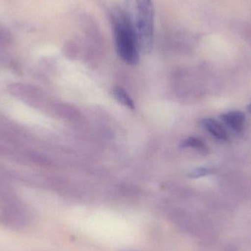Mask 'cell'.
Returning <instances> with one entry per match:
<instances>
[{
	"label": "cell",
	"mask_w": 251,
	"mask_h": 251,
	"mask_svg": "<svg viewBox=\"0 0 251 251\" xmlns=\"http://www.w3.org/2000/svg\"><path fill=\"white\" fill-rule=\"evenodd\" d=\"M214 172L213 169L207 168H199L193 170L189 174V176L191 178H199V177L209 175Z\"/></svg>",
	"instance_id": "ba28073f"
},
{
	"label": "cell",
	"mask_w": 251,
	"mask_h": 251,
	"mask_svg": "<svg viewBox=\"0 0 251 251\" xmlns=\"http://www.w3.org/2000/svg\"><path fill=\"white\" fill-rule=\"evenodd\" d=\"M110 19L118 54L128 64H137L141 51L137 34L126 11L115 6L110 10Z\"/></svg>",
	"instance_id": "6da1fadb"
},
{
	"label": "cell",
	"mask_w": 251,
	"mask_h": 251,
	"mask_svg": "<svg viewBox=\"0 0 251 251\" xmlns=\"http://www.w3.org/2000/svg\"><path fill=\"white\" fill-rule=\"evenodd\" d=\"M221 120L234 131L240 132L244 128L246 116L243 112L231 111L221 116Z\"/></svg>",
	"instance_id": "277c9868"
},
{
	"label": "cell",
	"mask_w": 251,
	"mask_h": 251,
	"mask_svg": "<svg viewBox=\"0 0 251 251\" xmlns=\"http://www.w3.org/2000/svg\"><path fill=\"white\" fill-rule=\"evenodd\" d=\"M113 94H114L115 97L119 102L123 104L125 107L131 109V110H134V107H135L134 102H133L132 100L128 95V93L125 89L121 88V87H116L113 89Z\"/></svg>",
	"instance_id": "8992f818"
},
{
	"label": "cell",
	"mask_w": 251,
	"mask_h": 251,
	"mask_svg": "<svg viewBox=\"0 0 251 251\" xmlns=\"http://www.w3.org/2000/svg\"><path fill=\"white\" fill-rule=\"evenodd\" d=\"M201 123L203 128L207 130L215 138L221 140H228V134L226 129L218 121L212 119H205Z\"/></svg>",
	"instance_id": "5b68a950"
},
{
	"label": "cell",
	"mask_w": 251,
	"mask_h": 251,
	"mask_svg": "<svg viewBox=\"0 0 251 251\" xmlns=\"http://www.w3.org/2000/svg\"><path fill=\"white\" fill-rule=\"evenodd\" d=\"M181 147L194 148V149H198V150H200L201 151L203 152H206V151H207L204 143L202 140H201L200 139L196 138V137H189L188 139L184 140L181 143Z\"/></svg>",
	"instance_id": "52a82bcc"
},
{
	"label": "cell",
	"mask_w": 251,
	"mask_h": 251,
	"mask_svg": "<svg viewBox=\"0 0 251 251\" xmlns=\"http://www.w3.org/2000/svg\"><path fill=\"white\" fill-rule=\"evenodd\" d=\"M1 221L6 226L12 228H22L29 223L26 211L19 206H10L4 209L1 215Z\"/></svg>",
	"instance_id": "3957f363"
},
{
	"label": "cell",
	"mask_w": 251,
	"mask_h": 251,
	"mask_svg": "<svg viewBox=\"0 0 251 251\" xmlns=\"http://www.w3.org/2000/svg\"><path fill=\"white\" fill-rule=\"evenodd\" d=\"M127 15L138 38L140 51L149 53L153 44L154 8L152 0H126Z\"/></svg>",
	"instance_id": "7a4b0ae2"
},
{
	"label": "cell",
	"mask_w": 251,
	"mask_h": 251,
	"mask_svg": "<svg viewBox=\"0 0 251 251\" xmlns=\"http://www.w3.org/2000/svg\"><path fill=\"white\" fill-rule=\"evenodd\" d=\"M247 110H248V111L249 112V113H251V103L250 104H249V106H248Z\"/></svg>",
	"instance_id": "9c48e42d"
}]
</instances>
